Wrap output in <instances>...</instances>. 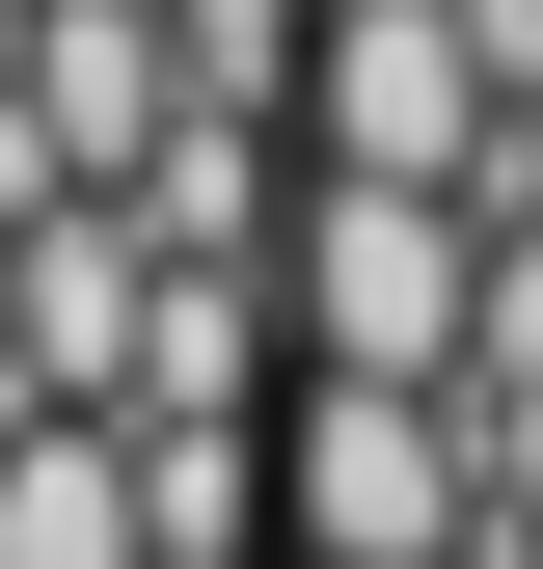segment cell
Here are the masks:
<instances>
[{
  "label": "cell",
  "mask_w": 543,
  "mask_h": 569,
  "mask_svg": "<svg viewBox=\"0 0 543 569\" xmlns=\"http://www.w3.org/2000/svg\"><path fill=\"white\" fill-rule=\"evenodd\" d=\"M299 190H490L462 0H299Z\"/></svg>",
  "instance_id": "cell-2"
},
{
  "label": "cell",
  "mask_w": 543,
  "mask_h": 569,
  "mask_svg": "<svg viewBox=\"0 0 543 569\" xmlns=\"http://www.w3.org/2000/svg\"><path fill=\"white\" fill-rule=\"evenodd\" d=\"M164 136H190L164 0H28V190H136Z\"/></svg>",
  "instance_id": "cell-4"
},
{
  "label": "cell",
  "mask_w": 543,
  "mask_h": 569,
  "mask_svg": "<svg viewBox=\"0 0 543 569\" xmlns=\"http://www.w3.org/2000/svg\"><path fill=\"white\" fill-rule=\"evenodd\" d=\"M462 299H490L462 190H299V380H435L462 407Z\"/></svg>",
  "instance_id": "cell-3"
},
{
  "label": "cell",
  "mask_w": 543,
  "mask_h": 569,
  "mask_svg": "<svg viewBox=\"0 0 543 569\" xmlns=\"http://www.w3.org/2000/svg\"><path fill=\"white\" fill-rule=\"evenodd\" d=\"M272 542H299V569H462V542H490L462 407L435 380H299V407H272Z\"/></svg>",
  "instance_id": "cell-1"
},
{
  "label": "cell",
  "mask_w": 543,
  "mask_h": 569,
  "mask_svg": "<svg viewBox=\"0 0 543 569\" xmlns=\"http://www.w3.org/2000/svg\"><path fill=\"white\" fill-rule=\"evenodd\" d=\"M0 569H190L164 542V461H136L109 407H28V435H0Z\"/></svg>",
  "instance_id": "cell-5"
}]
</instances>
